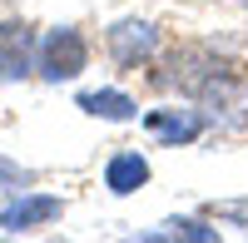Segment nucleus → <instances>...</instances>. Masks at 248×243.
I'll return each mask as SVG.
<instances>
[{
  "label": "nucleus",
  "mask_w": 248,
  "mask_h": 243,
  "mask_svg": "<svg viewBox=\"0 0 248 243\" xmlns=\"http://www.w3.org/2000/svg\"><path fill=\"white\" fill-rule=\"evenodd\" d=\"M65 218V198L45 194V189H10L5 204H0V233L20 238V233H40Z\"/></svg>",
  "instance_id": "nucleus-5"
},
{
  "label": "nucleus",
  "mask_w": 248,
  "mask_h": 243,
  "mask_svg": "<svg viewBox=\"0 0 248 243\" xmlns=\"http://www.w3.org/2000/svg\"><path fill=\"white\" fill-rule=\"evenodd\" d=\"M90 60H94V45L75 20L50 25L40 30V45H35V79L40 85H75L90 70Z\"/></svg>",
  "instance_id": "nucleus-2"
},
{
  "label": "nucleus",
  "mask_w": 248,
  "mask_h": 243,
  "mask_svg": "<svg viewBox=\"0 0 248 243\" xmlns=\"http://www.w3.org/2000/svg\"><path fill=\"white\" fill-rule=\"evenodd\" d=\"M75 109H79V114H90V119H99V124H134V119L144 114V109H139V99H134L129 90H119V85L79 90V94H75Z\"/></svg>",
  "instance_id": "nucleus-8"
},
{
  "label": "nucleus",
  "mask_w": 248,
  "mask_h": 243,
  "mask_svg": "<svg viewBox=\"0 0 248 243\" xmlns=\"http://www.w3.org/2000/svg\"><path fill=\"white\" fill-rule=\"evenodd\" d=\"M139 124H144V134H149L159 149H189V144H199L203 134H214V129H209V114H203L194 99L154 105V109L139 114Z\"/></svg>",
  "instance_id": "nucleus-4"
},
{
  "label": "nucleus",
  "mask_w": 248,
  "mask_h": 243,
  "mask_svg": "<svg viewBox=\"0 0 248 243\" xmlns=\"http://www.w3.org/2000/svg\"><path fill=\"white\" fill-rule=\"evenodd\" d=\"M238 5H248V0H238Z\"/></svg>",
  "instance_id": "nucleus-12"
},
{
  "label": "nucleus",
  "mask_w": 248,
  "mask_h": 243,
  "mask_svg": "<svg viewBox=\"0 0 248 243\" xmlns=\"http://www.w3.org/2000/svg\"><path fill=\"white\" fill-rule=\"evenodd\" d=\"M209 218H218V224H233V228H248V198H229V204H209Z\"/></svg>",
  "instance_id": "nucleus-11"
},
{
  "label": "nucleus",
  "mask_w": 248,
  "mask_h": 243,
  "mask_svg": "<svg viewBox=\"0 0 248 243\" xmlns=\"http://www.w3.org/2000/svg\"><path fill=\"white\" fill-rule=\"evenodd\" d=\"M164 55V30L149 15H119L105 25V60L119 75H149V65Z\"/></svg>",
  "instance_id": "nucleus-3"
},
{
  "label": "nucleus",
  "mask_w": 248,
  "mask_h": 243,
  "mask_svg": "<svg viewBox=\"0 0 248 243\" xmlns=\"http://www.w3.org/2000/svg\"><path fill=\"white\" fill-rule=\"evenodd\" d=\"M35 184H40V174H35V169L15 164L10 154H0V189H5V194H10V189H35Z\"/></svg>",
  "instance_id": "nucleus-10"
},
{
  "label": "nucleus",
  "mask_w": 248,
  "mask_h": 243,
  "mask_svg": "<svg viewBox=\"0 0 248 243\" xmlns=\"http://www.w3.org/2000/svg\"><path fill=\"white\" fill-rule=\"evenodd\" d=\"M139 238H149V243H223V224L209 213H174Z\"/></svg>",
  "instance_id": "nucleus-9"
},
{
  "label": "nucleus",
  "mask_w": 248,
  "mask_h": 243,
  "mask_svg": "<svg viewBox=\"0 0 248 243\" xmlns=\"http://www.w3.org/2000/svg\"><path fill=\"white\" fill-rule=\"evenodd\" d=\"M35 45L40 25H30L25 15H0V85L35 79Z\"/></svg>",
  "instance_id": "nucleus-6"
},
{
  "label": "nucleus",
  "mask_w": 248,
  "mask_h": 243,
  "mask_svg": "<svg viewBox=\"0 0 248 243\" xmlns=\"http://www.w3.org/2000/svg\"><path fill=\"white\" fill-rule=\"evenodd\" d=\"M149 179H154V164H149L144 149H114L105 159V169H99V184H105V194H114V198L139 194Z\"/></svg>",
  "instance_id": "nucleus-7"
},
{
  "label": "nucleus",
  "mask_w": 248,
  "mask_h": 243,
  "mask_svg": "<svg viewBox=\"0 0 248 243\" xmlns=\"http://www.w3.org/2000/svg\"><path fill=\"white\" fill-rule=\"evenodd\" d=\"M149 85L159 94L194 99L209 114V129L233 134L248 124V75L233 50H223L218 40H179L164 45V55L149 65Z\"/></svg>",
  "instance_id": "nucleus-1"
}]
</instances>
